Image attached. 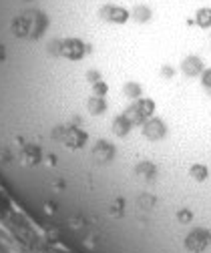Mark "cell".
<instances>
[{"label":"cell","mask_w":211,"mask_h":253,"mask_svg":"<svg viewBox=\"0 0 211 253\" xmlns=\"http://www.w3.org/2000/svg\"><path fill=\"white\" fill-rule=\"evenodd\" d=\"M48 28V16L39 8H24L8 22V30L16 41H39Z\"/></svg>","instance_id":"1"},{"label":"cell","mask_w":211,"mask_h":253,"mask_svg":"<svg viewBox=\"0 0 211 253\" xmlns=\"http://www.w3.org/2000/svg\"><path fill=\"white\" fill-rule=\"evenodd\" d=\"M48 52L50 54H58L63 58H69V60H81L88 52V46L79 39H63V41L50 42L48 44Z\"/></svg>","instance_id":"2"},{"label":"cell","mask_w":211,"mask_h":253,"mask_svg":"<svg viewBox=\"0 0 211 253\" xmlns=\"http://www.w3.org/2000/svg\"><path fill=\"white\" fill-rule=\"evenodd\" d=\"M165 133H167V129H165V123L161 119H149L143 123V135L149 141H159L165 137Z\"/></svg>","instance_id":"3"},{"label":"cell","mask_w":211,"mask_h":253,"mask_svg":"<svg viewBox=\"0 0 211 253\" xmlns=\"http://www.w3.org/2000/svg\"><path fill=\"white\" fill-rule=\"evenodd\" d=\"M101 16L109 22H115V24H125L129 18H131V12L123 6H103L101 8Z\"/></svg>","instance_id":"4"},{"label":"cell","mask_w":211,"mask_h":253,"mask_svg":"<svg viewBox=\"0 0 211 253\" xmlns=\"http://www.w3.org/2000/svg\"><path fill=\"white\" fill-rule=\"evenodd\" d=\"M181 71H183L187 77H197L199 73H203V62L199 56H187V58H183Z\"/></svg>","instance_id":"5"},{"label":"cell","mask_w":211,"mask_h":253,"mask_svg":"<svg viewBox=\"0 0 211 253\" xmlns=\"http://www.w3.org/2000/svg\"><path fill=\"white\" fill-rule=\"evenodd\" d=\"M189 177L195 179V181H205V179L209 177V169H207L205 165H201V163H195V165H191V169H189Z\"/></svg>","instance_id":"6"},{"label":"cell","mask_w":211,"mask_h":253,"mask_svg":"<svg viewBox=\"0 0 211 253\" xmlns=\"http://www.w3.org/2000/svg\"><path fill=\"white\" fill-rule=\"evenodd\" d=\"M195 22L201 26V28H209L211 26V8H199L195 12Z\"/></svg>","instance_id":"7"},{"label":"cell","mask_w":211,"mask_h":253,"mask_svg":"<svg viewBox=\"0 0 211 253\" xmlns=\"http://www.w3.org/2000/svg\"><path fill=\"white\" fill-rule=\"evenodd\" d=\"M131 16H133L137 22H147V20L151 18V8H149V6H145V4H137V6L133 8Z\"/></svg>","instance_id":"8"}]
</instances>
